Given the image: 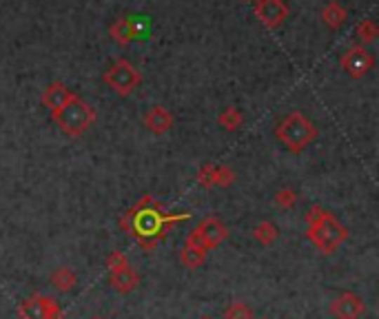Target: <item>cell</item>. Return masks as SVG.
I'll list each match as a JSON object with an SVG mask.
<instances>
[{
  "mask_svg": "<svg viewBox=\"0 0 379 319\" xmlns=\"http://www.w3.org/2000/svg\"><path fill=\"white\" fill-rule=\"evenodd\" d=\"M191 219V213H178V215H168L164 213L162 204L153 200L149 193L140 198L138 204H133L129 211L120 217V229L133 238L142 251L151 253L156 248L158 242H162L168 231H171L178 222H187Z\"/></svg>",
  "mask_w": 379,
  "mask_h": 319,
  "instance_id": "cell-1",
  "label": "cell"
},
{
  "mask_svg": "<svg viewBox=\"0 0 379 319\" xmlns=\"http://www.w3.org/2000/svg\"><path fill=\"white\" fill-rule=\"evenodd\" d=\"M306 240L313 242L321 255H333L348 240V229L331 211L319 204L311 206L306 213Z\"/></svg>",
  "mask_w": 379,
  "mask_h": 319,
  "instance_id": "cell-2",
  "label": "cell"
},
{
  "mask_svg": "<svg viewBox=\"0 0 379 319\" xmlns=\"http://www.w3.org/2000/svg\"><path fill=\"white\" fill-rule=\"evenodd\" d=\"M275 135L291 154H302L304 149H308L317 140V127L302 111H291L277 122Z\"/></svg>",
  "mask_w": 379,
  "mask_h": 319,
  "instance_id": "cell-3",
  "label": "cell"
},
{
  "mask_svg": "<svg viewBox=\"0 0 379 319\" xmlns=\"http://www.w3.org/2000/svg\"><path fill=\"white\" fill-rule=\"evenodd\" d=\"M51 118L65 135L80 137L91 129V124L95 122L98 114L89 102H84L78 93H74L72 100H69L62 109L55 111V114H51Z\"/></svg>",
  "mask_w": 379,
  "mask_h": 319,
  "instance_id": "cell-4",
  "label": "cell"
},
{
  "mask_svg": "<svg viewBox=\"0 0 379 319\" xmlns=\"http://www.w3.org/2000/svg\"><path fill=\"white\" fill-rule=\"evenodd\" d=\"M102 80H105V85L111 91L122 95V98H126V95H131L140 87V82H142V74L138 72V67L133 62L118 60V62H114L107 69Z\"/></svg>",
  "mask_w": 379,
  "mask_h": 319,
  "instance_id": "cell-5",
  "label": "cell"
},
{
  "mask_svg": "<svg viewBox=\"0 0 379 319\" xmlns=\"http://www.w3.org/2000/svg\"><path fill=\"white\" fill-rule=\"evenodd\" d=\"M229 235H231V231L222 219L206 217V219L200 222L198 229L189 233L187 240L193 242V244H198L200 248H204V251L208 253V251H213V248H218L222 242H227Z\"/></svg>",
  "mask_w": 379,
  "mask_h": 319,
  "instance_id": "cell-6",
  "label": "cell"
},
{
  "mask_svg": "<svg viewBox=\"0 0 379 319\" xmlns=\"http://www.w3.org/2000/svg\"><path fill=\"white\" fill-rule=\"evenodd\" d=\"M20 319H62L60 304L49 295L34 293L18 304Z\"/></svg>",
  "mask_w": 379,
  "mask_h": 319,
  "instance_id": "cell-7",
  "label": "cell"
},
{
  "mask_svg": "<svg viewBox=\"0 0 379 319\" xmlns=\"http://www.w3.org/2000/svg\"><path fill=\"white\" fill-rule=\"evenodd\" d=\"M340 67L346 76L353 80H361L364 76H368L375 67V55L364 47V45H353L348 47L340 60Z\"/></svg>",
  "mask_w": 379,
  "mask_h": 319,
  "instance_id": "cell-8",
  "label": "cell"
},
{
  "mask_svg": "<svg viewBox=\"0 0 379 319\" xmlns=\"http://www.w3.org/2000/svg\"><path fill=\"white\" fill-rule=\"evenodd\" d=\"M364 313H366V304L353 290H344L331 301V315L335 319H361Z\"/></svg>",
  "mask_w": 379,
  "mask_h": 319,
  "instance_id": "cell-9",
  "label": "cell"
},
{
  "mask_svg": "<svg viewBox=\"0 0 379 319\" xmlns=\"http://www.w3.org/2000/svg\"><path fill=\"white\" fill-rule=\"evenodd\" d=\"M255 16L260 22L269 29H277L288 18V5L284 0H258L255 3Z\"/></svg>",
  "mask_w": 379,
  "mask_h": 319,
  "instance_id": "cell-10",
  "label": "cell"
},
{
  "mask_svg": "<svg viewBox=\"0 0 379 319\" xmlns=\"http://www.w3.org/2000/svg\"><path fill=\"white\" fill-rule=\"evenodd\" d=\"M145 127L147 131H151L153 135H164L166 131H171L173 129V124H175V118L173 114L168 111L166 107H151L147 114H145Z\"/></svg>",
  "mask_w": 379,
  "mask_h": 319,
  "instance_id": "cell-11",
  "label": "cell"
},
{
  "mask_svg": "<svg viewBox=\"0 0 379 319\" xmlns=\"http://www.w3.org/2000/svg\"><path fill=\"white\" fill-rule=\"evenodd\" d=\"M109 286L120 295H129L140 286V275L131 264H126L120 271L109 273Z\"/></svg>",
  "mask_w": 379,
  "mask_h": 319,
  "instance_id": "cell-12",
  "label": "cell"
},
{
  "mask_svg": "<svg viewBox=\"0 0 379 319\" xmlns=\"http://www.w3.org/2000/svg\"><path fill=\"white\" fill-rule=\"evenodd\" d=\"M72 95H74V91L67 85H62V82H51V85L45 89V93H42V102H45V107L51 111V114H55V111L62 109L69 100H72Z\"/></svg>",
  "mask_w": 379,
  "mask_h": 319,
  "instance_id": "cell-13",
  "label": "cell"
},
{
  "mask_svg": "<svg viewBox=\"0 0 379 319\" xmlns=\"http://www.w3.org/2000/svg\"><path fill=\"white\" fill-rule=\"evenodd\" d=\"M206 255H208V253L204 251V248H200L198 244H193V242H189V240H185V246L180 248V262H182V266H187V269H191V271L204 266Z\"/></svg>",
  "mask_w": 379,
  "mask_h": 319,
  "instance_id": "cell-14",
  "label": "cell"
},
{
  "mask_svg": "<svg viewBox=\"0 0 379 319\" xmlns=\"http://www.w3.org/2000/svg\"><path fill=\"white\" fill-rule=\"evenodd\" d=\"M346 18H348V9L342 7L337 0H331V3L321 9V20H324V25L331 27V29H340L346 22Z\"/></svg>",
  "mask_w": 379,
  "mask_h": 319,
  "instance_id": "cell-15",
  "label": "cell"
},
{
  "mask_svg": "<svg viewBox=\"0 0 379 319\" xmlns=\"http://www.w3.org/2000/svg\"><path fill=\"white\" fill-rule=\"evenodd\" d=\"M76 284H78V277L69 266L55 269L53 275H51V286L58 290V293H69V290L76 288Z\"/></svg>",
  "mask_w": 379,
  "mask_h": 319,
  "instance_id": "cell-16",
  "label": "cell"
},
{
  "mask_svg": "<svg viewBox=\"0 0 379 319\" xmlns=\"http://www.w3.org/2000/svg\"><path fill=\"white\" fill-rule=\"evenodd\" d=\"M109 34H111V38L116 40L118 45H129V43H133L135 40V34H133V20H129V18H120V20H116L114 25H111V29H109Z\"/></svg>",
  "mask_w": 379,
  "mask_h": 319,
  "instance_id": "cell-17",
  "label": "cell"
},
{
  "mask_svg": "<svg viewBox=\"0 0 379 319\" xmlns=\"http://www.w3.org/2000/svg\"><path fill=\"white\" fill-rule=\"evenodd\" d=\"M242 122H244V116H242V111L237 107H227L218 116V124L224 131H237L242 127Z\"/></svg>",
  "mask_w": 379,
  "mask_h": 319,
  "instance_id": "cell-18",
  "label": "cell"
},
{
  "mask_svg": "<svg viewBox=\"0 0 379 319\" xmlns=\"http://www.w3.org/2000/svg\"><path fill=\"white\" fill-rule=\"evenodd\" d=\"M277 238H279V231L273 222H260V224H255V229H253V240L262 246H271Z\"/></svg>",
  "mask_w": 379,
  "mask_h": 319,
  "instance_id": "cell-19",
  "label": "cell"
},
{
  "mask_svg": "<svg viewBox=\"0 0 379 319\" xmlns=\"http://www.w3.org/2000/svg\"><path fill=\"white\" fill-rule=\"evenodd\" d=\"M235 171L227 164H213V186H220V189H229L233 182H235Z\"/></svg>",
  "mask_w": 379,
  "mask_h": 319,
  "instance_id": "cell-20",
  "label": "cell"
},
{
  "mask_svg": "<svg viewBox=\"0 0 379 319\" xmlns=\"http://www.w3.org/2000/svg\"><path fill=\"white\" fill-rule=\"evenodd\" d=\"M357 38H359V45H371V43H375L377 40V36H379V29H377V25H375V20H371V18H366V20H361L359 25H357Z\"/></svg>",
  "mask_w": 379,
  "mask_h": 319,
  "instance_id": "cell-21",
  "label": "cell"
},
{
  "mask_svg": "<svg viewBox=\"0 0 379 319\" xmlns=\"http://www.w3.org/2000/svg\"><path fill=\"white\" fill-rule=\"evenodd\" d=\"M224 319H253V311L246 301H231L224 308Z\"/></svg>",
  "mask_w": 379,
  "mask_h": 319,
  "instance_id": "cell-22",
  "label": "cell"
},
{
  "mask_svg": "<svg viewBox=\"0 0 379 319\" xmlns=\"http://www.w3.org/2000/svg\"><path fill=\"white\" fill-rule=\"evenodd\" d=\"M273 202L279 206V209H293L295 204H298V193L293 189H279L275 196H273Z\"/></svg>",
  "mask_w": 379,
  "mask_h": 319,
  "instance_id": "cell-23",
  "label": "cell"
},
{
  "mask_svg": "<svg viewBox=\"0 0 379 319\" xmlns=\"http://www.w3.org/2000/svg\"><path fill=\"white\" fill-rule=\"evenodd\" d=\"M129 264V257H126L122 251H114L109 257H107V271L114 273V271H120L122 266Z\"/></svg>",
  "mask_w": 379,
  "mask_h": 319,
  "instance_id": "cell-24",
  "label": "cell"
},
{
  "mask_svg": "<svg viewBox=\"0 0 379 319\" xmlns=\"http://www.w3.org/2000/svg\"><path fill=\"white\" fill-rule=\"evenodd\" d=\"M198 182L204 189H213V164H204L198 171Z\"/></svg>",
  "mask_w": 379,
  "mask_h": 319,
  "instance_id": "cell-25",
  "label": "cell"
},
{
  "mask_svg": "<svg viewBox=\"0 0 379 319\" xmlns=\"http://www.w3.org/2000/svg\"><path fill=\"white\" fill-rule=\"evenodd\" d=\"M200 319H211V317H208V315H204V317H200Z\"/></svg>",
  "mask_w": 379,
  "mask_h": 319,
  "instance_id": "cell-26",
  "label": "cell"
},
{
  "mask_svg": "<svg viewBox=\"0 0 379 319\" xmlns=\"http://www.w3.org/2000/svg\"><path fill=\"white\" fill-rule=\"evenodd\" d=\"M260 319H269V317H260Z\"/></svg>",
  "mask_w": 379,
  "mask_h": 319,
  "instance_id": "cell-27",
  "label": "cell"
},
{
  "mask_svg": "<svg viewBox=\"0 0 379 319\" xmlns=\"http://www.w3.org/2000/svg\"><path fill=\"white\" fill-rule=\"evenodd\" d=\"M95 319H100V317H95Z\"/></svg>",
  "mask_w": 379,
  "mask_h": 319,
  "instance_id": "cell-28",
  "label": "cell"
}]
</instances>
